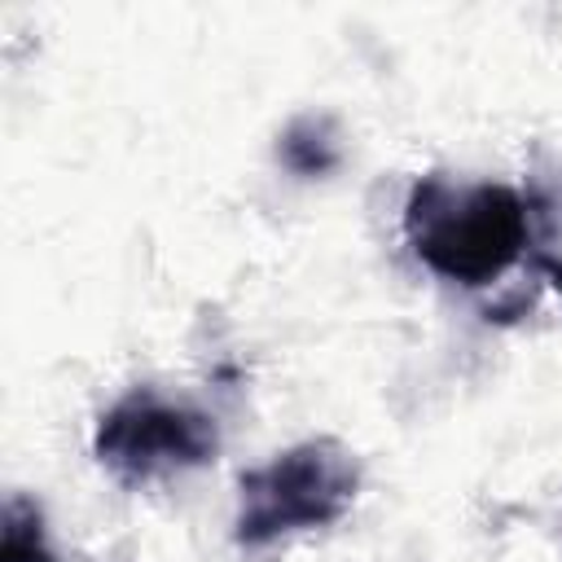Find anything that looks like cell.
<instances>
[{
  "instance_id": "6",
  "label": "cell",
  "mask_w": 562,
  "mask_h": 562,
  "mask_svg": "<svg viewBox=\"0 0 562 562\" xmlns=\"http://www.w3.org/2000/svg\"><path fill=\"white\" fill-rule=\"evenodd\" d=\"M536 268H540V272L553 281V290L562 294V255H540V259H536Z\"/></svg>"
},
{
  "instance_id": "3",
  "label": "cell",
  "mask_w": 562,
  "mask_h": 562,
  "mask_svg": "<svg viewBox=\"0 0 562 562\" xmlns=\"http://www.w3.org/2000/svg\"><path fill=\"white\" fill-rule=\"evenodd\" d=\"M92 452L119 483L145 487L211 465L220 452V426L198 404L167 400L140 386L101 413Z\"/></svg>"
},
{
  "instance_id": "2",
  "label": "cell",
  "mask_w": 562,
  "mask_h": 562,
  "mask_svg": "<svg viewBox=\"0 0 562 562\" xmlns=\"http://www.w3.org/2000/svg\"><path fill=\"white\" fill-rule=\"evenodd\" d=\"M360 492V457L342 439H303L237 479L233 540L263 549L294 531L338 522Z\"/></svg>"
},
{
  "instance_id": "4",
  "label": "cell",
  "mask_w": 562,
  "mask_h": 562,
  "mask_svg": "<svg viewBox=\"0 0 562 562\" xmlns=\"http://www.w3.org/2000/svg\"><path fill=\"white\" fill-rule=\"evenodd\" d=\"M277 162L303 180H321L342 162V145L334 132V119L325 114H303L277 136Z\"/></svg>"
},
{
  "instance_id": "1",
  "label": "cell",
  "mask_w": 562,
  "mask_h": 562,
  "mask_svg": "<svg viewBox=\"0 0 562 562\" xmlns=\"http://www.w3.org/2000/svg\"><path fill=\"white\" fill-rule=\"evenodd\" d=\"M404 233L435 277L492 285L527 255L531 220L509 184H452L443 176H422L404 202Z\"/></svg>"
},
{
  "instance_id": "5",
  "label": "cell",
  "mask_w": 562,
  "mask_h": 562,
  "mask_svg": "<svg viewBox=\"0 0 562 562\" xmlns=\"http://www.w3.org/2000/svg\"><path fill=\"white\" fill-rule=\"evenodd\" d=\"M0 562H57L48 549L44 514L31 496H9L0 514Z\"/></svg>"
}]
</instances>
